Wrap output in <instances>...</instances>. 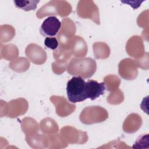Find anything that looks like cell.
Segmentation results:
<instances>
[{"instance_id":"1","label":"cell","mask_w":149,"mask_h":149,"mask_svg":"<svg viewBox=\"0 0 149 149\" xmlns=\"http://www.w3.org/2000/svg\"><path fill=\"white\" fill-rule=\"evenodd\" d=\"M97 69L96 62L91 58H76L71 59L68 66V72L73 76L87 79L91 77Z\"/></svg>"},{"instance_id":"2","label":"cell","mask_w":149,"mask_h":149,"mask_svg":"<svg viewBox=\"0 0 149 149\" xmlns=\"http://www.w3.org/2000/svg\"><path fill=\"white\" fill-rule=\"evenodd\" d=\"M86 81L80 76H74L70 79L66 86L68 100L72 103L82 102L87 97Z\"/></svg>"},{"instance_id":"3","label":"cell","mask_w":149,"mask_h":149,"mask_svg":"<svg viewBox=\"0 0 149 149\" xmlns=\"http://www.w3.org/2000/svg\"><path fill=\"white\" fill-rule=\"evenodd\" d=\"M108 117V112L104 108L100 106H90L83 109L80 115V120L84 124L90 125L104 122Z\"/></svg>"},{"instance_id":"4","label":"cell","mask_w":149,"mask_h":149,"mask_svg":"<svg viewBox=\"0 0 149 149\" xmlns=\"http://www.w3.org/2000/svg\"><path fill=\"white\" fill-rule=\"evenodd\" d=\"M61 28L58 34L60 47L64 49H70L72 41L74 37L76 26L73 22L69 18L63 19L61 22Z\"/></svg>"},{"instance_id":"5","label":"cell","mask_w":149,"mask_h":149,"mask_svg":"<svg viewBox=\"0 0 149 149\" xmlns=\"http://www.w3.org/2000/svg\"><path fill=\"white\" fill-rule=\"evenodd\" d=\"M77 13L79 17L88 18L96 24H100L98 8L93 1H80L77 6Z\"/></svg>"},{"instance_id":"6","label":"cell","mask_w":149,"mask_h":149,"mask_svg":"<svg viewBox=\"0 0 149 149\" xmlns=\"http://www.w3.org/2000/svg\"><path fill=\"white\" fill-rule=\"evenodd\" d=\"M137 64L135 60L130 58H126L121 61L119 64V74L126 80L135 79L138 73Z\"/></svg>"},{"instance_id":"7","label":"cell","mask_w":149,"mask_h":149,"mask_svg":"<svg viewBox=\"0 0 149 149\" xmlns=\"http://www.w3.org/2000/svg\"><path fill=\"white\" fill-rule=\"evenodd\" d=\"M7 105V108H5V115L10 118H15L25 113L28 108L27 102L24 98L12 100Z\"/></svg>"},{"instance_id":"8","label":"cell","mask_w":149,"mask_h":149,"mask_svg":"<svg viewBox=\"0 0 149 149\" xmlns=\"http://www.w3.org/2000/svg\"><path fill=\"white\" fill-rule=\"evenodd\" d=\"M62 23L55 16H49L45 19L40 27V33L44 36L53 37L58 34Z\"/></svg>"},{"instance_id":"9","label":"cell","mask_w":149,"mask_h":149,"mask_svg":"<svg viewBox=\"0 0 149 149\" xmlns=\"http://www.w3.org/2000/svg\"><path fill=\"white\" fill-rule=\"evenodd\" d=\"M25 53L28 58L35 64H42L47 59L45 51L40 46L35 44H30L27 45Z\"/></svg>"},{"instance_id":"10","label":"cell","mask_w":149,"mask_h":149,"mask_svg":"<svg viewBox=\"0 0 149 149\" xmlns=\"http://www.w3.org/2000/svg\"><path fill=\"white\" fill-rule=\"evenodd\" d=\"M50 100L55 106L56 113L61 117L66 116L75 110L76 106L69 104L63 97L53 95L50 97Z\"/></svg>"},{"instance_id":"11","label":"cell","mask_w":149,"mask_h":149,"mask_svg":"<svg viewBox=\"0 0 149 149\" xmlns=\"http://www.w3.org/2000/svg\"><path fill=\"white\" fill-rule=\"evenodd\" d=\"M127 54L134 58L142 57L144 54V45L140 37L135 36L131 37L126 44Z\"/></svg>"},{"instance_id":"12","label":"cell","mask_w":149,"mask_h":149,"mask_svg":"<svg viewBox=\"0 0 149 149\" xmlns=\"http://www.w3.org/2000/svg\"><path fill=\"white\" fill-rule=\"evenodd\" d=\"M87 98L94 100L101 95L104 94L106 89L104 82L98 83L94 80H88L86 83Z\"/></svg>"},{"instance_id":"13","label":"cell","mask_w":149,"mask_h":149,"mask_svg":"<svg viewBox=\"0 0 149 149\" xmlns=\"http://www.w3.org/2000/svg\"><path fill=\"white\" fill-rule=\"evenodd\" d=\"M142 120L138 114L132 113L125 119L123 124V129L126 133H134L141 126Z\"/></svg>"},{"instance_id":"14","label":"cell","mask_w":149,"mask_h":149,"mask_svg":"<svg viewBox=\"0 0 149 149\" xmlns=\"http://www.w3.org/2000/svg\"><path fill=\"white\" fill-rule=\"evenodd\" d=\"M70 49L71 52L77 57L84 56L87 51L85 41L80 36H74L72 41Z\"/></svg>"},{"instance_id":"15","label":"cell","mask_w":149,"mask_h":149,"mask_svg":"<svg viewBox=\"0 0 149 149\" xmlns=\"http://www.w3.org/2000/svg\"><path fill=\"white\" fill-rule=\"evenodd\" d=\"M58 15V1H51L45 3L37 12L36 16L41 19L46 16Z\"/></svg>"},{"instance_id":"16","label":"cell","mask_w":149,"mask_h":149,"mask_svg":"<svg viewBox=\"0 0 149 149\" xmlns=\"http://www.w3.org/2000/svg\"><path fill=\"white\" fill-rule=\"evenodd\" d=\"M93 49L96 59H105L110 54V49L107 44L104 42H98L93 44Z\"/></svg>"},{"instance_id":"17","label":"cell","mask_w":149,"mask_h":149,"mask_svg":"<svg viewBox=\"0 0 149 149\" xmlns=\"http://www.w3.org/2000/svg\"><path fill=\"white\" fill-rule=\"evenodd\" d=\"M22 128L27 135H29L31 133H34L38 130V124L34 119L26 118L22 120Z\"/></svg>"},{"instance_id":"18","label":"cell","mask_w":149,"mask_h":149,"mask_svg":"<svg viewBox=\"0 0 149 149\" xmlns=\"http://www.w3.org/2000/svg\"><path fill=\"white\" fill-rule=\"evenodd\" d=\"M30 63L25 58H19L9 64L10 68L17 72H23L29 68Z\"/></svg>"},{"instance_id":"19","label":"cell","mask_w":149,"mask_h":149,"mask_svg":"<svg viewBox=\"0 0 149 149\" xmlns=\"http://www.w3.org/2000/svg\"><path fill=\"white\" fill-rule=\"evenodd\" d=\"M42 131L44 133H54L58 130V126L54 120L51 118H45L40 122Z\"/></svg>"},{"instance_id":"20","label":"cell","mask_w":149,"mask_h":149,"mask_svg":"<svg viewBox=\"0 0 149 149\" xmlns=\"http://www.w3.org/2000/svg\"><path fill=\"white\" fill-rule=\"evenodd\" d=\"M40 1H14L13 3L16 8L22 9L25 11L34 10L37 8V5Z\"/></svg>"},{"instance_id":"21","label":"cell","mask_w":149,"mask_h":149,"mask_svg":"<svg viewBox=\"0 0 149 149\" xmlns=\"http://www.w3.org/2000/svg\"><path fill=\"white\" fill-rule=\"evenodd\" d=\"M120 80L115 75H108L104 77V83L106 89L108 91H113L118 88Z\"/></svg>"},{"instance_id":"22","label":"cell","mask_w":149,"mask_h":149,"mask_svg":"<svg viewBox=\"0 0 149 149\" xmlns=\"http://www.w3.org/2000/svg\"><path fill=\"white\" fill-rule=\"evenodd\" d=\"M71 51H66L62 48L56 50L54 52V56L57 62L63 63L71 56Z\"/></svg>"},{"instance_id":"23","label":"cell","mask_w":149,"mask_h":149,"mask_svg":"<svg viewBox=\"0 0 149 149\" xmlns=\"http://www.w3.org/2000/svg\"><path fill=\"white\" fill-rule=\"evenodd\" d=\"M58 15L61 17L68 16L72 12L70 4L66 1H58Z\"/></svg>"},{"instance_id":"24","label":"cell","mask_w":149,"mask_h":149,"mask_svg":"<svg viewBox=\"0 0 149 149\" xmlns=\"http://www.w3.org/2000/svg\"><path fill=\"white\" fill-rule=\"evenodd\" d=\"M123 100V93L119 90L116 89L113 93H111L107 98V101L111 104H118L122 102Z\"/></svg>"},{"instance_id":"25","label":"cell","mask_w":149,"mask_h":149,"mask_svg":"<svg viewBox=\"0 0 149 149\" xmlns=\"http://www.w3.org/2000/svg\"><path fill=\"white\" fill-rule=\"evenodd\" d=\"M148 134H141L137 139L132 148H145V145L148 147Z\"/></svg>"},{"instance_id":"26","label":"cell","mask_w":149,"mask_h":149,"mask_svg":"<svg viewBox=\"0 0 149 149\" xmlns=\"http://www.w3.org/2000/svg\"><path fill=\"white\" fill-rule=\"evenodd\" d=\"M44 44L47 48L51 49L52 50H55L57 49L58 47L59 41L58 39L55 37H47L45 38Z\"/></svg>"}]
</instances>
